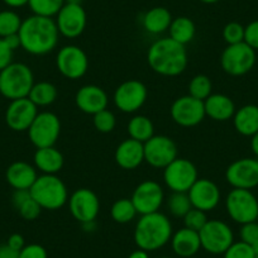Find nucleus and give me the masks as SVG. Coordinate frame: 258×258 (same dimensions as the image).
Instances as JSON below:
<instances>
[{
	"instance_id": "40",
	"label": "nucleus",
	"mask_w": 258,
	"mask_h": 258,
	"mask_svg": "<svg viewBox=\"0 0 258 258\" xmlns=\"http://www.w3.org/2000/svg\"><path fill=\"white\" fill-rule=\"evenodd\" d=\"M223 38L228 44L244 42V27L238 22H230L223 28Z\"/></svg>"
},
{
	"instance_id": "47",
	"label": "nucleus",
	"mask_w": 258,
	"mask_h": 258,
	"mask_svg": "<svg viewBox=\"0 0 258 258\" xmlns=\"http://www.w3.org/2000/svg\"><path fill=\"white\" fill-rule=\"evenodd\" d=\"M7 244L9 245V247H12L13 249L16 250H21L22 248L26 245V240H24L23 235L22 234H18V233H14V234H12L11 237L8 238V240H7Z\"/></svg>"
},
{
	"instance_id": "18",
	"label": "nucleus",
	"mask_w": 258,
	"mask_h": 258,
	"mask_svg": "<svg viewBox=\"0 0 258 258\" xmlns=\"http://www.w3.org/2000/svg\"><path fill=\"white\" fill-rule=\"evenodd\" d=\"M225 180L233 188L252 190L258 186V158H239L228 166Z\"/></svg>"
},
{
	"instance_id": "46",
	"label": "nucleus",
	"mask_w": 258,
	"mask_h": 258,
	"mask_svg": "<svg viewBox=\"0 0 258 258\" xmlns=\"http://www.w3.org/2000/svg\"><path fill=\"white\" fill-rule=\"evenodd\" d=\"M31 198V192L29 190H14L13 195H12V203H13L14 208L18 209L22 204L27 202Z\"/></svg>"
},
{
	"instance_id": "9",
	"label": "nucleus",
	"mask_w": 258,
	"mask_h": 258,
	"mask_svg": "<svg viewBox=\"0 0 258 258\" xmlns=\"http://www.w3.org/2000/svg\"><path fill=\"white\" fill-rule=\"evenodd\" d=\"M202 248L210 254H223L234 242V233L229 224L219 219L208 220L199 232Z\"/></svg>"
},
{
	"instance_id": "45",
	"label": "nucleus",
	"mask_w": 258,
	"mask_h": 258,
	"mask_svg": "<svg viewBox=\"0 0 258 258\" xmlns=\"http://www.w3.org/2000/svg\"><path fill=\"white\" fill-rule=\"evenodd\" d=\"M14 51L7 44L3 38H0V71L13 63Z\"/></svg>"
},
{
	"instance_id": "7",
	"label": "nucleus",
	"mask_w": 258,
	"mask_h": 258,
	"mask_svg": "<svg viewBox=\"0 0 258 258\" xmlns=\"http://www.w3.org/2000/svg\"><path fill=\"white\" fill-rule=\"evenodd\" d=\"M255 51L245 42L228 44L220 56L223 71L230 76H243L249 73L255 64Z\"/></svg>"
},
{
	"instance_id": "32",
	"label": "nucleus",
	"mask_w": 258,
	"mask_h": 258,
	"mask_svg": "<svg viewBox=\"0 0 258 258\" xmlns=\"http://www.w3.org/2000/svg\"><path fill=\"white\" fill-rule=\"evenodd\" d=\"M137 210H136L135 205H133L132 200L123 198V199H119L111 205L110 209V215L111 219L115 223L119 224H126V223H131L137 215Z\"/></svg>"
},
{
	"instance_id": "29",
	"label": "nucleus",
	"mask_w": 258,
	"mask_h": 258,
	"mask_svg": "<svg viewBox=\"0 0 258 258\" xmlns=\"http://www.w3.org/2000/svg\"><path fill=\"white\" fill-rule=\"evenodd\" d=\"M126 131H128L129 138L141 143H146L155 136V125L152 120L148 116L141 115V114L129 119Z\"/></svg>"
},
{
	"instance_id": "15",
	"label": "nucleus",
	"mask_w": 258,
	"mask_h": 258,
	"mask_svg": "<svg viewBox=\"0 0 258 258\" xmlns=\"http://www.w3.org/2000/svg\"><path fill=\"white\" fill-rule=\"evenodd\" d=\"M131 200L138 214H151V213L160 212L165 200V192L162 186L157 181L146 180L137 185Z\"/></svg>"
},
{
	"instance_id": "24",
	"label": "nucleus",
	"mask_w": 258,
	"mask_h": 258,
	"mask_svg": "<svg viewBox=\"0 0 258 258\" xmlns=\"http://www.w3.org/2000/svg\"><path fill=\"white\" fill-rule=\"evenodd\" d=\"M37 177H38L37 168L24 161L13 162L7 168L6 172L7 182L14 190H29L36 182Z\"/></svg>"
},
{
	"instance_id": "11",
	"label": "nucleus",
	"mask_w": 258,
	"mask_h": 258,
	"mask_svg": "<svg viewBox=\"0 0 258 258\" xmlns=\"http://www.w3.org/2000/svg\"><path fill=\"white\" fill-rule=\"evenodd\" d=\"M56 66L62 76L69 80H79L89 70V57L83 48L75 44L63 46L56 56Z\"/></svg>"
},
{
	"instance_id": "8",
	"label": "nucleus",
	"mask_w": 258,
	"mask_h": 258,
	"mask_svg": "<svg viewBox=\"0 0 258 258\" xmlns=\"http://www.w3.org/2000/svg\"><path fill=\"white\" fill-rule=\"evenodd\" d=\"M27 132L36 148L53 147L61 133V121L52 111H42L37 114Z\"/></svg>"
},
{
	"instance_id": "49",
	"label": "nucleus",
	"mask_w": 258,
	"mask_h": 258,
	"mask_svg": "<svg viewBox=\"0 0 258 258\" xmlns=\"http://www.w3.org/2000/svg\"><path fill=\"white\" fill-rule=\"evenodd\" d=\"M3 39L7 42V44H8L13 51H16L17 48L21 47V38H19L18 33L12 34V36H8V37H4Z\"/></svg>"
},
{
	"instance_id": "6",
	"label": "nucleus",
	"mask_w": 258,
	"mask_h": 258,
	"mask_svg": "<svg viewBox=\"0 0 258 258\" xmlns=\"http://www.w3.org/2000/svg\"><path fill=\"white\" fill-rule=\"evenodd\" d=\"M225 210L238 224L255 222L258 217V200L254 194L245 188H232L225 198Z\"/></svg>"
},
{
	"instance_id": "5",
	"label": "nucleus",
	"mask_w": 258,
	"mask_h": 258,
	"mask_svg": "<svg viewBox=\"0 0 258 258\" xmlns=\"http://www.w3.org/2000/svg\"><path fill=\"white\" fill-rule=\"evenodd\" d=\"M29 192L39 207L46 210H58L69 202L68 186L57 175L42 173L29 188Z\"/></svg>"
},
{
	"instance_id": "48",
	"label": "nucleus",
	"mask_w": 258,
	"mask_h": 258,
	"mask_svg": "<svg viewBox=\"0 0 258 258\" xmlns=\"http://www.w3.org/2000/svg\"><path fill=\"white\" fill-rule=\"evenodd\" d=\"M0 258H19V252L9 247L7 243L0 244Z\"/></svg>"
},
{
	"instance_id": "31",
	"label": "nucleus",
	"mask_w": 258,
	"mask_h": 258,
	"mask_svg": "<svg viewBox=\"0 0 258 258\" xmlns=\"http://www.w3.org/2000/svg\"><path fill=\"white\" fill-rule=\"evenodd\" d=\"M58 91L52 83L48 81H39L34 83L33 88L31 89L28 99L37 106H48L57 100Z\"/></svg>"
},
{
	"instance_id": "16",
	"label": "nucleus",
	"mask_w": 258,
	"mask_h": 258,
	"mask_svg": "<svg viewBox=\"0 0 258 258\" xmlns=\"http://www.w3.org/2000/svg\"><path fill=\"white\" fill-rule=\"evenodd\" d=\"M69 210L79 223L94 222L100 213V200L90 188H78L69 198Z\"/></svg>"
},
{
	"instance_id": "13",
	"label": "nucleus",
	"mask_w": 258,
	"mask_h": 258,
	"mask_svg": "<svg viewBox=\"0 0 258 258\" xmlns=\"http://www.w3.org/2000/svg\"><path fill=\"white\" fill-rule=\"evenodd\" d=\"M56 24L59 36L74 39L84 33L88 24V16L81 4L64 3L56 16Z\"/></svg>"
},
{
	"instance_id": "27",
	"label": "nucleus",
	"mask_w": 258,
	"mask_h": 258,
	"mask_svg": "<svg viewBox=\"0 0 258 258\" xmlns=\"http://www.w3.org/2000/svg\"><path fill=\"white\" fill-rule=\"evenodd\" d=\"M233 124L239 135L252 137L258 132V106L247 104L237 109L233 116Z\"/></svg>"
},
{
	"instance_id": "52",
	"label": "nucleus",
	"mask_w": 258,
	"mask_h": 258,
	"mask_svg": "<svg viewBox=\"0 0 258 258\" xmlns=\"http://www.w3.org/2000/svg\"><path fill=\"white\" fill-rule=\"evenodd\" d=\"M250 150L254 153L255 157L258 158V132L250 137Z\"/></svg>"
},
{
	"instance_id": "54",
	"label": "nucleus",
	"mask_w": 258,
	"mask_h": 258,
	"mask_svg": "<svg viewBox=\"0 0 258 258\" xmlns=\"http://www.w3.org/2000/svg\"><path fill=\"white\" fill-rule=\"evenodd\" d=\"M199 2H202L204 4H215L218 2H220V0H199Z\"/></svg>"
},
{
	"instance_id": "22",
	"label": "nucleus",
	"mask_w": 258,
	"mask_h": 258,
	"mask_svg": "<svg viewBox=\"0 0 258 258\" xmlns=\"http://www.w3.org/2000/svg\"><path fill=\"white\" fill-rule=\"evenodd\" d=\"M114 160L123 170H135L145 162V146L132 138L124 140L116 147Z\"/></svg>"
},
{
	"instance_id": "14",
	"label": "nucleus",
	"mask_w": 258,
	"mask_h": 258,
	"mask_svg": "<svg viewBox=\"0 0 258 258\" xmlns=\"http://www.w3.org/2000/svg\"><path fill=\"white\" fill-rule=\"evenodd\" d=\"M145 146V162L151 167L163 170L173 160L177 158V146L172 138L167 136H153L143 143Z\"/></svg>"
},
{
	"instance_id": "25",
	"label": "nucleus",
	"mask_w": 258,
	"mask_h": 258,
	"mask_svg": "<svg viewBox=\"0 0 258 258\" xmlns=\"http://www.w3.org/2000/svg\"><path fill=\"white\" fill-rule=\"evenodd\" d=\"M205 115L215 121H227L233 119L235 113V104L224 94H212L204 100Z\"/></svg>"
},
{
	"instance_id": "38",
	"label": "nucleus",
	"mask_w": 258,
	"mask_h": 258,
	"mask_svg": "<svg viewBox=\"0 0 258 258\" xmlns=\"http://www.w3.org/2000/svg\"><path fill=\"white\" fill-rule=\"evenodd\" d=\"M183 219V225L188 229H192V230H197V232H200V230L204 228V225L208 223V217H207V213L202 212L199 209H192L188 210L187 214L182 218Z\"/></svg>"
},
{
	"instance_id": "44",
	"label": "nucleus",
	"mask_w": 258,
	"mask_h": 258,
	"mask_svg": "<svg viewBox=\"0 0 258 258\" xmlns=\"http://www.w3.org/2000/svg\"><path fill=\"white\" fill-rule=\"evenodd\" d=\"M244 42L250 48L258 51V21L250 22L244 27Z\"/></svg>"
},
{
	"instance_id": "4",
	"label": "nucleus",
	"mask_w": 258,
	"mask_h": 258,
	"mask_svg": "<svg viewBox=\"0 0 258 258\" xmlns=\"http://www.w3.org/2000/svg\"><path fill=\"white\" fill-rule=\"evenodd\" d=\"M33 85V71L23 62H13L0 71V94L8 100L28 98Z\"/></svg>"
},
{
	"instance_id": "12",
	"label": "nucleus",
	"mask_w": 258,
	"mask_h": 258,
	"mask_svg": "<svg viewBox=\"0 0 258 258\" xmlns=\"http://www.w3.org/2000/svg\"><path fill=\"white\" fill-rule=\"evenodd\" d=\"M148 98V90L140 80H126L115 89L114 104L120 111L132 114L140 110Z\"/></svg>"
},
{
	"instance_id": "19",
	"label": "nucleus",
	"mask_w": 258,
	"mask_h": 258,
	"mask_svg": "<svg viewBox=\"0 0 258 258\" xmlns=\"http://www.w3.org/2000/svg\"><path fill=\"white\" fill-rule=\"evenodd\" d=\"M192 208L202 212H212L219 205L222 194L214 181L209 178H198L187 191Z\"/></svg>"
},
{
	"instance_id": "51",
	"label": "nucleus",
	"mask_w": 258,
	"mask_h": 258,
	"mask_svg": "<svg viewBox=\"0 0 258 258\" xmlns=\"http://www.w3.org/2000/svg\"><path fill=\"white\" fill-rule=\"evenodd\" d=\"M126 258H151V257H150V252L138 248L137 250H133V252L131 253Z\"/></svg>"
},
{
	"instance_id": "2",
	"label": "nucleus",
	"mask_w": 258,
	"mask_h": 258,
	"mask_svg": "<svg viewBox=\"0 0 258 258\" xmlns=\"http://www.w3.org/2000/svg\"><path fill=\"white\" fill-rule=\"evenodd\" d=\"M150 68L161 76L175 78L187 68V51L185 46L170 37L153 42L147 52Z\"/></svg>"
},
{
	"instance_id": "41",
	"label": "nucleus",
	"mask_w": 258,
	"mask_h": 258,
	"mask_svg": "<svg viewBox=\"0 0 258 258\" xmlns=\"http://www.w3.org/2000/svg\"><path fill=\"white\" fill-rule=\"evenodd\" d=\"M18 213L24 220H28V222H32V220H36L37 218L41 215L42 208L39 207L38 203L33 199V198H29L24 204H22L21 207L18 208Z\"/></svg>"
},
{
	"instance_id": "36",
	"label": "nucleus",
	"mask_w": 258,
	"mask_h": 258,
	"mask_svg": "<svg viewBox=\"0 0 258 258\" xmlns=\"http://www.w3.org/2000/svg\"><path fill=\"white\" fill-rule=\"evenodd\" d=\"M167 208L171 215L175 218H183L192 209L187 192H172L167 199Z\"/></svg>"
},
{
	"instance_id": "58",
	"label": "nucleus",
	"mask_w": 258,
	"mask_h": 258,
	"mask_svg": "<svg viewBox=\"0 0 258 258\" xmlns=\"http://www.w3.org/2000/svg\"><path fill=\"white\" fill-rule=\"evenodd\" d=\"M255 258H258V254H257V255H255Z\"/></svg>"
},
{
	"instance_id": "20",
	"label": "nucleus",
	"mask_w": 258,
	"mask_h": 258,
	"mask_svg": "<svg viewBox=\"0 0 258 258\" xmlns=\"http://www.w3.org/2000/svg\"><path fill=\"white\" fill-rule=\"evenodd\" d=\"M38 114V108L28 98L12 100L6 110V123L14 132H26Z\"/></svg>"
},
{
	"instance_id": "57",
	"label": "nucleus",
	"mask_w": 258,
	"mask_h": 258,
	"mask_svg": "<svg viewBox=\"0 0 258 258\" xmlns=\"http://www.w3.org/2000/svg\"><path fill=\"white\" fill-rule=\"evenodd\" d=\"M255 222H257V223H258V217H257V220H255Z\"/></svg>"
},
{
	"instance_id": "55",
	"label": "nucleus",
	"mask_w": 258,
	"mask_h": 258,
	"mask_svg": "<svg viewBox=\"0 0 258 258\" xmlns=\"http://www.w3.org/2000/svg\"><path fill=\"white\" fill-rule=\"evenodd\" d=\"M83 0H66V3H73V4H81Z\"/></svg>"
},
{
	"instance_id": "26",
	"label": "nucleus",
	"mask_w": 258,
	"mask_h": 258,
	"mask_svg": "<svg viewBox=\"0 0 258 258\" xmlns=\"http://www.w3.org/2000/svg\"><path fill=\"white\" fill-rule=\"evenodd\" d=\"M34 167L44 175H56L62 170L64 158L57 148L44 147L37 148L33 156Z\"/></svg>"
},
{
	"instance_id": "23",
	"label": "nucleus",
	"mask_w": 258,
	"mask_h": 258,
	"mask_svg": "<svg viewBox=\"0 0 258 258\" xmlns=\"http://www.w3.org/2000/svg\"><path fill=\"white\" fill-rule=\"evenodd\" d=\"M171 248L181 258H190L202 249L199 232L183 227L176 230L171 237Z\"/></svg>"
},
{
	"instance_id": "35",
	"label": "nucleus",
	"mask_w": 258,
	"mask_h": 258,
	"mask_svg": "<svg viewBox=\"0 0 258 258\" xmlns=\"http://www.w3.org/2000/svg\"><path fill=\"white\" fill-rule=\"evenodd\" d=\"M22 22L21 16L14 11L7 9L0 12V38L18 33Z\"/></svg>"
},
{
	"instance_id": "21",
	"label": "nucleus",
	"mask_w": 258,
	"mask_h": 258,
	"mask_svg": "<svg viewBox=\"0 0 258 258\" xmlns=\"http://www.w3.org/2000/svg\"><path fill=\"white\" fill-rule=\"evenodd\" d=\"M76 106L83 113L95 115L99 111L108 109L109 98L106 91L98 85H84L75 95Z\"/></svg>"
},
{
	"instance_id": "42",
	"label": "nucleus",
	"mask_w": 258,
	"mask_h": 258,
	"mask_svg": "<svg viewBox=\"0 0 258 258\" xmlns=\"http://www.w3.org/2000/svg\"><path fill=\"white\" fill-rule=\"evenodd\" d=\"M239 237L242 242L247 243L249 245L258 243V223L250 222L242 224L239 230Z\"/></svg>"
},
{
	"instance_id": "53",
	"label": "nucleus",
	"mask_w": 258,
	"mask_h": 258,
	"mask_svg": "<svg viewBox=\"0 0 258 258\" xmlns=\"http://www.w3.org/2000/svg\"><path fill=\"white\" fill-rule=\"evenodd\" d=\"M81 227H83L84 232L91 233V232H94V230L96 229V223H95V220H94V222L83 223V224H81Z\"/></svg>"
},
{
	"instance_id": "1",
	"label": "nucleus",
	"mask_w": 258,
	"mask_h": 258,
	"mask_svg": "<svg viewBox=\"0 0 258 258\" xmlns=\"http://www.w3.org/2000/svg\"><path fill=\"white\" fill-rule=\"evenodd\" d=\"M18 36L24 51L33 56H43L57 47L59 32L53 18L33 14L22 22Z\"/></svg>"
},
{
	"instance_id": "33",
	"label": "nucleus",
	"mask_w": 258,
	"mask_h": 258,
	"mask_svg": "<svg viewBox=\"0 0 258 258\" xmlns=\"http://www.w3.org/2000/svg\"><path fill=\"white\" fill-rule=\"evenodd\" d=\"M66 0H29L28 7L36 16L53 18L57 16Z\"/></svg>"
},
{
	"instance_id": "39",
	"label": "nucleus",
	"mask_w": 258,
	"mask_h": 258,
	"mask_svg": "<svg viewBox=\"0 0 258 258\" xmlns=\"http://www.w3.org/2000/svg\"><path fill=\"white\" fill-rule=\"evenodd\" d=\"M223 258H255V253L252 245L238 240L223 253Z\"/></svg>"
},
{
	"instance_id": "17",
	"label": "nucleus",
	"mask_w": 258,
	"mask_h": 258,
	"mask_svg": "<svg viewBox=\"0 0 258 258\" xmlns=\"http://www.w3.org/2000/svg\"><path fill=\"white\" fill-rule=\"evenodd\" d=\"M172 120L177 125L190 128L195 126L204 120L205 106L204 101L198 100L190 95L180 96L172 103L170 109Z\"/></svg>"
},
{
	"instance_id": "43",
	"label": "nucleus",
	"mask_w": 258,
	"mask_h": 258,
	"mask_svg": "<svg viewBox=\"0 0 258 258\" xmlns=\"http://www.w3.org/2000/svg\"><path fill=\"white\" fill-rule=\"evenodd\" d=\"M19 258H48L46 248L37 243L26 244L19 250Z\"/></svg>"
},
{
	"instance_id": "34",
	"label": "nucleus",
	"mask_w": 258,
	"mask_h": 258,
	"mask_svg": "<svg viewBox=\"0 0 258 258\" xmlns=\"http://www.w3.org/2000/svg\"><path fill=\"white\" fill-rule=\"evenodd\" d=\"M213 94L212 80L207 75L194 76L188 83V95L198 100L204 101Z\"/></svg>"
},
{
	"instance_id": "56",
	"label": "nucleus",
	"mask_w": 258,
	"mask_h": 258,
	"mask_svg": "<svg viewBox=\"0 0 258 258\" xmlns=\"http://www.w3.org/2000/svg\"><path fill=\"white\" fill-rule=\"evenodd\" d=\"M158 258H172V257H168V255H163V257H158Z\"/></svg>"
},
{
	"instance_id": "37",
	"label": "nucleus",
	"mask_w": 258,
	"mask_h": 258,
	"mask_svg": "<svg viewBox=\"0 0 258 258\" xmlns=\"http://www.w3.org/2000/svg\"><path fill=\"white\" fill-rule=\"evenodd\" d=\"M93 123L98 132L110 133L113 132L116 125V118L110 110L104 109V110L93 115Z\"/></svg>"
},
{
	"instance_id": "30",
	"label": "nucleus",
	"mask_w": 258,
	"mask_h": 258,
	"mask_svg": "<svg viewBox=\"0 0 258 258\" xmlns=\"http://www.w3.org/2000/svg\"><path fill=\"white\" fill-rule=\"evenodd\" d=\"M168 33H170L168 36L170 38L185 46L195 38L197 27L188 17H177V18L172 19V23L168 28Z\"/></svg>"
},
{
	"instance_id": "10",
	"label": "nucleus",
	"mask_w": 258,
	"mask_h": 258,
	"mask_svg": "<svg viewBox=\"0 0 258 258\" xmlns=\"http://www.w3.org/2000/svg\"><path fill=\"white\" fill-rule=\"evenodd\" d=\"M198 178L197 166L186 158L177 157L163 168V181L172 192H187Z\"/></svg>"
},
{
	"instance_id": "28",
	"label": "nucleus",
	"mask_w": 258,
	"mask_h": 258,
	"mask_svg": "<svg viewBox=\"0 0 258 258\" xmlns=\"http://www.w3.org/2000/svg\"><path fill=\"white\" fill-rule=\"evenodd\" d=\"M172 16L165 7H155L143 16V28L150 34H162L168 31L172 23Z\"/></svg>"
},
{
	"instance_id": "50",
	"label": "nucleus",
	"mask_w": 258,
	"mask_h": 258,
	"mask_svg": "<svg viewBox=\"0 0 258 258\" xmlns=\"http://www.w3.org/2000/svg\"><path fill=\"white\" fill-rule=\"evenodd\" d=\"M29 0H3V3L9 8H22V7L28 6Z\"/></svg>"
},
{
	"instance_id": "3",
	"label": "nucleus",
	"mask_w": 258,
	"mask_h": 258,
	"mask_svg": "<svg viewBox=\"0 0 258 258\" xmlns=\"http://www.w3.org/2000/svg\"><path fill=\"white\" fill-rule=\"evenodd\" d=\"M172 234V224L167 215L156 212L141 215L136 224L133 238L140 249L155 252L170 243Z\"/></svg>"
}]
</instances>
